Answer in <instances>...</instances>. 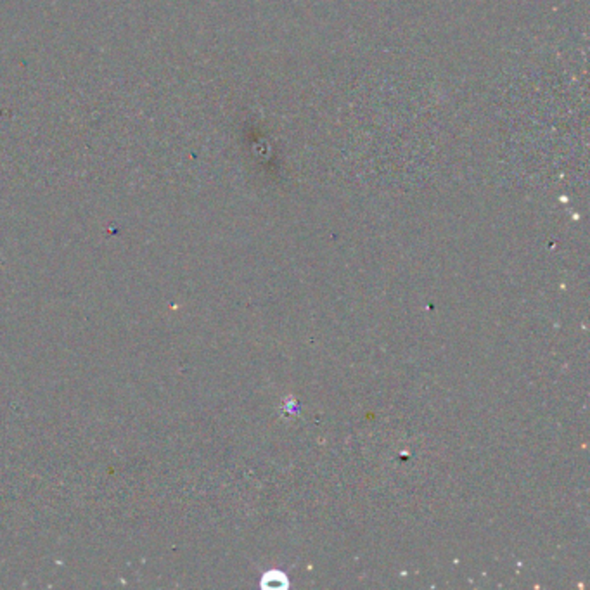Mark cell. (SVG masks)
<instances>
[{"label":"cell","instance_id":"1","mask_svg":"<svg viewBox=\"0 0 590 590\" xmlns=\"http://www.w3.org/2000/svg\"><path fill=\"white\" fill-rule=\"evenodd\" d=\"M263 589H286L288 587V578H286L284 573L281 571H272V573H267L262 580Z\"/></svg>","mask_w":590,"mask_h":590}]
</instances>
